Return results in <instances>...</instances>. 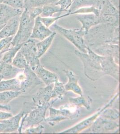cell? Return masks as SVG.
Wrapping results in <instances>:
<instances>
[{"label": "cell", "instance_id": "obj_1", "mask_svg": "<svg viewBox=\"0 0 120 134\" xmlns=\"http://www.w3.org/2000/svg\"><path fill=\"white\" fill-rule=\"evenodd\" d=\"M119 24H100L91 28L85 35V42L90 48L106 43L119 44Z\"/></svg>", "mask_w": 120, "mask_h": 134}, {"label": "cell", "instance_id": "obj_2", "mask_svg": "<svg viewBox=\"0 0 120 134\" xmlns=\"http://www.w3.org/2000/svg\"><path fill=\"white\" fill-rule=\"evenodd\" d=\"M75 54L82 62L85 76L91 81H96L105 75L101 63V55L88 47L87 53L75 50Z\"/></svg>", "mask_w": 120, "mask_h": 134}, {"label": "cell", "instance_id": "obj_3", "mask_svg": "<svg viewBox=\"0 0 120 134\" xmlns=\"http://www.w3.org/2000/svg\"><path fill=\"white\" fill-rule=\"evenodd\" d=\"M52 27L60 35L65 38L73 44L80 52L87 53V47L85 42V31L81 28L67 29L55 23Z\"/></svg>", "mask_w": 120, "mask_h": 134}, {"label": "cell", "instance_id": "obj_4", "mask_svg": "<svg viewBox=\"0 0 120 134\" xmlns=\"http://www.w3.org/2000/svg\"><path fill=\"white\" fill-rule=\"evenodd\" d=\"M34 21L35 20L30 18L28 9H24L20 15L18 30L11 42L12 47L18 44H23L30 38Z\"/></svg>", "mask_w": 120, "mask_h": 134}, {"label": "cell", "instance_id": "obj_5", "mask_svg": "<svg viewBox=\"0 0 120 134\" xmlns=\"http://www.w3.org/2000/svg\"><path fill=\"white\" fill-rule=\"evenodd\" d=\"M57 100L58 99H55L52 102H48L42 105H36V107L34 110L29 114H27L24 117L20 129H22L23 125H24V127L27 129L39 125L41 122L44 121L47 110L49 107L53 105V103Z\"/></svg>", "mask_w": 120, "mask_h": 134}, {"label": "cell", "instance_id": "obj_6", "mask_svg": "<svg viewBox=\"0 0 120 134\" xmlns=\"http://www.w3.org/2000/svg\"><path fill=\"white\" fill-rule=\"evenodd\" d=\"M52 105L49 107V117L45 118L44 121L47 122L51 126H54L62 121L75 119L80 114L79 110L77 109L73 110L70 109L71 105L69 107H61L59 110L53 108Z\"/></svg>", "mask_w": 120, "mask_h": 134}, {"label": "cell", "instance_id": "obj_7", "mask_svg": "<svg viewBox=\"0 0 120 134\" xmlns=\"http://www.w3.org/2000/svg\"><path fill=\"white\" fill-rule=\"evenodd\" d=\"M119 96V93H117L114 95L113 98L110 100L109 102L107 103L105 106H103L102 108L100 109L96 113L93 114V115L87 119H85L84 120L77 124V125H75V126H73L72 127L69 128L68 129L65 130L64 131H61L60 133H69V134H76L84 130L89 127L91 126L94 122L95 121L96 119L99 117L101 113H102L103 110L109 107L114 102V101L117 99Z\"/></svg>", "mask_w": 120, "mask_h": 134}, {"label": "cell", "instance_id": "obj_8", "mask_svg": "<svg viewBox=\"0 0 120 134\" xmlns=\"http://www.w3.org/2000/svg\"><path fill=\"white\" fill-rule=\"evenodd\" d=\"M35 40L30 38L27 41L23 43L19 50L26 58L28 64L33 71L40 65L39 58L37 55L36 48Z\"/></svg>", "mask_w": 120, "mask_h": 134}, {"label": "cell", "instance_id": "obj_9", "mask_svg": "<svg viewBox=\"0 0 120 134\" xmlns=\"http://www.w3.org/2000/svg\"><path fill=\"white\" fill-rule=\"evenodd\" d=\"M76 18L81 23V28L85 31L86 34L93 26L101 23H106L105 16L100 14L99 15L93 14H77Z\"/></svg>", "mask_w": 120, "mask_h": 134}, {"label": "cell", "instance_id": "obj_10", "mask_svg": "<svg viewBox=\"0 0 120 134\" xmlns=\"http://www.w3.org/2000/svg\"><path fill=\"white\" fill-rule=\"evenodd\" d=\"M119 124L115 121L111 120L100 116L96 119L89 128L91 132L101 133L112 131L118 128Z\"/></svg>", "mask_w": 120, "mask_h": 134}, {"label": "cell", "instance_id": "obj_11", "mask_svg": "<svg viewBox=\"0 0 120 134\" xmlns=\"http://www.w3.org/2000/svg\"><path fill=\"white\" fill-rule=\"evenodd\" d=\"M26 79L24 72L18 78H14L9 80H4L0 82V92L13 91L22 92L23 86Z\"/></svg>", "mask_w": 120, "mask_h": 134}, {"label": "cell", "instance_id": "obj_12", "mask_svg": "<svg viewBox=\"0 0 120 134\" xmlns=\"http://www.w3.org/2000/svg\"><path fill=\"white\" fill-rule=\"evenodd\" d=\"M94 52L96 53L107 57H112L116 62L119 63V44L106 43L96 47Z\"/></svg>", "mask_w": 120, "mask_h": 134}, {"label": "cell", "instance_id": "obj_13", "mask_svg": "<svg viewBox=\"0 0 120 134\" xmlns=\"http://www.w3.org/2000/svg\"><path fill=\"white\" fill-rule=\"evenodd\" d=\"M53 31L45 26L40 20V16L35 18L30 38L42 41L51 35Z\"/></svg>", "mask_w": 120, "mask_h": 134}, {"label": "cell", "instance_id": "obj_14", "mask_svg": "<svg viewBox=\"0 0 120 134\" xmlns=\"http://www.w3.org/2000/svg\"><path fill=\"white\" fill-rule=\"evenodd\" d=\"M53 86L54 83L40 88L38 92L33 96L32 99L36 105H42L50 102V100L53 99Z\"/></svg>", "mask_w": 120, "mask_h": 134}, {"label": "cell", "instance_id": "obj_15", "mask_svg": "<svg viewBox=\"0 0 120 134\" xmlns=\"http://www.w3.org/2000/svg\"><path fill=\"white\" fill-rule=\"evenodd\" d=\"M20 15L13 18L6 23L0 31V40L9 37L14 36L18 30Z\"/></svg>", "mask_w": 120, "mask_h": 134}, {"label": "cell", "instance_id": "obj_16", "mask_svg": "<svg viewBox=\"0 0 120 134\" xmlns=\"http://www.w3.org/2000/svg\"><path fill=\"white\" fill-rule=\"evenodd\" d=\"M23 10L24 9H15L4 4H0V26L5 25L16 16L21 15Z\"/></svg>", "mask_w": 120, "mask_h": 134}, {"label": "cell", "instance_id": "obj_17", "mask_svg": "<svg viewBox=\"0 0 120 134\" xmlns=\"http://www.w3.org/2000/svg\"><path fill=\"white\" fill-rule=\"evenodd\" d=\"M94 6L101 14L120 17L119 10L116 8L110 0H96Z\"/></svg>", "mask_w": 120, "mask_h": 134}, {"label": "cell", "instance_id": "obj_18", "mask_svg": "<svg viewBox=\"0 0 120 134\" xmlns=\"http://www.w3.org/2000/svg\"><path fill=\"white\" fill-rule=\"evenodd\" d=\"M63 71L68 79V82L64 85L66 91H71L79 95L83 94L82 89L78 83L79 77L71 70H64Z\"/></svg>", "mask_w": 120, "mask_h": 134}, {"label": "cell", "instance_id": "obj_19", "mask_svg": "<svg viewBox=\"0 0 120 134\" xmlns=\"http://www.w3.org/2000/svg\"><path fill=\"white\" fill-rule=\"evenodd\" d=\"M33 72L46 85L53 84L59 80L56 74L46 69L41 65L36 67Z\"/></svg>", "mask_w": 120, "mask_h": 134}, {"label": "cell", "instance_id": "obj_20", "mask_svg": "<svg viewBox=\"0 0 120 134\" xmlns=\"http://www.w3.org/2000/svg\"><path fill=\"white\" fill-rule=\"evenodd\" d=\"M24 71L13 65L11 64L4 62L0 60V74L4 80H9L15 78L17 75Z\"/></svg>", "mask_w": 120, "mask_h": 134}, {"label": "cell", "instance_id": "obj_21", "mask_svg": "<svg viewBox=\"0 0 120 134\" xmlns=\"http://www.w3.org/2000/svg\"><path fill=\"white\" fill-rule=\"evenodd\" d=\"M25 115L24 111H21L15 116H13L9 119L1 121L0 122L5 124L6 126V129L4 131V133L12 132L16 131L19 127V122L22 118Z\"/></svg>", "mask_w": 120, "mask_h": 134}, {"label": "cell", "instance_id": "obj_22", "mask_svg": "<svg viewBox=\"0 0 120 134\" xmlns=\"http://www.w3.org/2000/svg\"><path fill=\"white\" fill-rule=\"evenodd\" d=\"M56 33L53 32L51 35L42 41H40L36 43L37 55L38 58L40 59L42 57L52 45L53 40L56 35Z\"/></svg>", "mask_w": 120, "mask_h": 134}, {"label": "cell", "instance_id": "obj_23", "mask_svg": "<svg viewBox=\"0 0 120 134\" xmlns=\"http://www.w3.org/2000/svg\"><path fill=\"white\" fill-rule=\"evenodd\" d=\"M69 101L70 104L77 107H84L87 110H90L91 108V99L89 97L88 98H85L83 95L77 98H70Z\"/></svg>", "mask_w": 120, "mask_h": 134}, {"label": "cell", "instance_id": "obj_24", "mask_svg": "<svg viewBox=\"0 0 120 134\" xmlns=\"http://www.w3.org/2000/svg\"><path fill=\"white\" fill-rule=\"evenodd\" d=\"M66 12L55 3H51L42 6V13L41 17H53L54 14L59 13Z\"/></svg>", "mask_w": 120, "mask_h": 134}, {"label": "cell", "instance_id": "obj_25", "mask_svg": "<svg viewBox=\"0 0 120 134\" xmlns=\"http://www.w3.org/2000/svg\"><path fill=\"white\" fill-rule=\"evenodd\" d=\"M21 91L0 92V105H7L11 100L20 96L22 93Z\"/></svg>", "mask_w": 120, "mask_h": 134}, {"label": "cell", "instance_id": "obj_26", "mask_svg": "<svg viewBox=\"0 0 120 134\" xmlns=\"http://www.w3.org/2000/svg\"><path fill=\"white\" fill-rule=\"evenodd\" d=\"M23 44H18L10 48L2 55L1 60L4 62L11 64L13 59L16 55L18 51L20 50Z\"/></svg>", "mask_w": 120, "mask_h": 134}, {"label": "cell", "instance_id": "obj_27", "mask_svg": "<svg viewBox=\"0 0 120 134\" xmlns=\"http://www.w3.org/2000/svg\"><path fill=\"white\" fill-rule=\"evenodd\" d=\"M11 64L18 68L23 69L30 67L26 58L20 50L18 51L16 55H15Z\"/></svg>", "mask_w": 120, "mask_h": 134}, {"label": "cell", "instance_id": "obj_28", "mask_svg": "<svg viewBox=\"0 0 120 134\" xmlns=\"http://www.w3.org/2000/svg\"><path fill=\"white\" fill-rule=\"evenodd\" d=\"M58 0H24V9H29L36 7H42L44 5L55 3Z\"/></svg>", "mask_w": 120, "mask_h": 134}, {"label": "cell", "instance_id": "obj_29", "mask_svg": "<svg viewBox=\"0 0 120 134\" xmlns=\"http://www.w3.org/2000/svg\"><path fill=\"white\" fill-rule=\"evenodd\" d=\"M96 0H73L68 12H73L76 9L85 6L95 5Z\"/></svg>", "mask_w": 120, "mask_h": 134}, {"label": "cell", "instance_id": "obj_30", "mask_svg": "<svg viewBox=\"0 0 120 134\" xmlns=\"http://www.w3.org/2000/svg\"><path fill=\"white\" fill-rule=\"evenodd\" d=\"M64 85V83L60 82L59 80L54 83L53 90V99H61L63 96L65 94L66 91Z\"/></svg>", "mask_w": 120, "mask_h": 134}, {"label": "cell", "instance_id": "obj_31", "mask_svg": "<svg viewBox=\"0 0 120 134\" xmlns=\"http://www.w3.org/2000/svg\"><path fill=\"white\" fill-rule=\"evenodd\" d=\"M109 107L103 110L100 114V116L111 120L116 121L120 117V113L118 110Z\"/></svg>", "mask_w": 120, "mask_h": 134}, {"label": "cell", "instance_id": "obj_32", "mask_svg": "<svg viewBox=\"0 0 120 134\" xmlns=\"http://www.w3.org/2000/svg\"><path fill=\"white\" fill-rule=\"evenodd\" d=\"M70 15L80 14H93L96 15H99L100 14L99 11L94 5L82 7L76 9L73 12L70 13Z\"/></svg>", "mask_w": 120, "mask_h": 134}, {"label": "cell", "instance_id": "obj_33", "mask_svg": "<svg viewBox=\"0 0 120 134\" xmlns=\"http://www.w3.org/2000/svg\"><path fill=\"white\" fill-rule=\"evenodd\" d=\"M69 16H70V13L67 12L66 14L54 17H43L40 16V21L45 26H46L48 27L49 28L53 25L56 23V22L58 20Z\"/></svg>", "mask_w": 120, "mask_h": 134}, {"label": "cell", "instance_id": "obj_34", "mask_svg": "<svg viewBox=\"0 0 120 134\" xmlns=\"http://www.w3.org/2000/svg\"><path fill=\"white\" fill-rule=\"evenodd\" d=\"M14 37H9L0 40V55H2L5 52L12 47L11 46V42Z\"/></svg>", "mask_w": 120, "mask_h": 134}, {"label": "cell", "instance_id": "obj_35", "mask_svg": "<svg viewBox=\"0 0 120 134\" xmlns=\"http://www.w3.org/2000/svg\"><path fill=\"white\" fill-rule=\"evenodd\" d=\"M3 4L15 9H24V0H6Z\"/></svg>", "mask_w": 120, "mask_h": 134}, {"label": "cell", "instance_id": "obj_36", "mask_svg": "<svg viewBox=\"0 0 120 134\" xmlns=\"http://www.w3.org/2000/svg\"><path fill=\"white\" fill-rule=\"evenodd\" d=\"M30 18L35 20L36 18L41 16L42 13V7H36L28 9Z\"/></svg>", "mask_w": 120, "mask_h": 134}, {"label": "cell", "instance_id": "obj_37", "mask_svg": "<svg viewBox=\"0 0 120 134\" xmlns=\"http://www.w3.org/2000/svg\"><path fill=\"white\" fill-rule=\"evenodd\" d=\"M73 0H58L55 2V5L59 6L62 9L66 12H68V9L71 5Z\"/></svg>", "mask_w": 120, "mask_h": 134}, {"label": "cell", "instance_id": "obj_38", "mask_svg": "<svg viewBox=\"0 0 120 134\" xmlns=\"http://www.w3.org/2000/svg\"><path fill=\"white\" fill-rule=\"evenodd\" d=\"M44 129V127L43 126L39 125L37 126H34L27 128L24 132L29 134H41L43 132Z\"/></svg>", "mask_w": 120, "mask_h": 134}, {"label": "cell", "instance_id": "obj_39", "mask_svg": "<svg viewBox=\"0 0 120 134\" xmlns=\"http://www.w3.org/2000/svg\"><path fill=\"white\" fill-rule=\"evenodd\" d=\"M13 116L12 114L11 113L3 111L2 110H0V121L7 119L12 117Z\"/></svg>", "mask_w": 120, "mask_h": 134}, {"label": "cell", "instance_id": "obj_40", "mask_svg": "<svg viewBox=\"0 0 120 134\" xmlns=\"http://www.w3.org/2000/svg\"><path fill=\"white\" fill-rule=\"evenodd\" d=\"M112 4L116 8L119 10L120 8V0H110Z\"/></svg>", "mask_w": 120, "mask_h": 134}, {"label": "cell", "instance_id": "obj_41", "mask_svg": "<svg viewBox=\"0 0 120 134\" xmlns=\"http://www.w3.org/2000/svg\"><path fill=\"white\" fill-rule=\"evenodd\" d=\"M11 107L9 105H0V110H11Z\"/></svg>", "mask_w": 120, "mask_h": 134}, {"label": "cell", "instance_id": "obj_42", "mask_svg": "<svg viewBox=\"0 0 120 134\" xmlns=\"http://www.w3.org/2000/svg\"><path fill=\"white\" fill-rule=\"evenodd\" d=\"M6 126L5 124L0 122V132H3L6 129Z\"/></svg>", "mask_w": 120, "mask_h": 134}, {"label": "cell", "instance_id": "obj_43", "mask_svg": "<svg viewBox=\"0 0 120 134\" xmlns=\"http://www.w3.org/2000/svg\"><path fill=\"white\" fill-rule=\"evenodd\" d=\"M3 80H4V78H3V76H2V75L1 74H0V82L1 81H2Z\"/></svg>", "mask_w": 120, "mask_h": 134}, {"label": "cell", "instance_id": "obj_44", "mask_svg": "<svg viewBox=\"0 0 120 134\" xmlns=\"http://www.w3.org/2000/svg\"><path fill=\"white\" fill-rule=\"evenodd\" d=\"M6 0H0V4H3Z\"/></svg>", "mask_w": 120, "mask_h": 134}, {"label": "cell", "instance_id": "obj_45", "mask_svg": "<svg viewBox=\"0 0 120 134\" xmlns=\"http://www.w3.org/2000/svg\"><path fill=\"white\" fill-rule=\"evenodd\" d=\"M5 25H2V26H0V31L2 30V28H3V26Z\"/></svg>", "mask_w": 120, "mask_h": 134}]
</instances>
